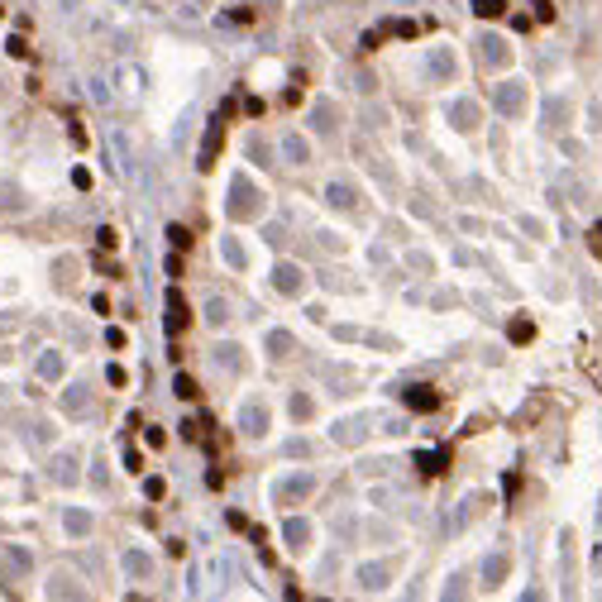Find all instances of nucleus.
I'll return each instance as SVG.
<instances>
[{"label":"nucleus","mask_w":602,"mask_h":602,"mask_svg":"<svg viewBox=\"0 0 602 602\" xmlns=\"http://www.w3.org/2000/svg\"><path fill=\"white\" fill-rule=\"evenodd\" d=\"M407 407H411V411H435V407H440L435 387H407Z\"/></svg>","instance_id":"f257e3e1"},{"label":"nucleus","mask_w":602,"mask_h":602,"mask_svg":"<svg viewBox=\"0 0 602 602\" xmlns=\"http://www.w3.org/2000/svg\"><path fill=\"white\" fill-rule=\"evenodd\" d=\"M593 248H598V253H602V225H598V230H593Z\"/></svg>","instance_id":"39448f33"},{"label":"nucleus","mask_w":602,"mask_h":602,"mask_svg":"<svg viewBox=\"0 0 602 602\" xmlns=\"http://www.w3.org/2000/svg\"><path fill=\"white\" fill-rule=\"evenodd\" d=\"M473 10H478V15H488V20H493V15H502V5H497V0H478Z\"/></svg>","instance_id":"7ed1b4c3"},{"label":"nucleus","mask_w":602,"mask_h":602,"mask_svg":"<svg viewBox=\"0 0 602 602\" xmlns=\"http://www.w3.org/2000/svg\"><path fill=\"white\" fill-rule=\"evenodd\" d=\"M182 326H187V306L172 297V330H182Z\"/></svg>","instance_id":"f03ea898"},{"label":"nucleus","mask_w":602,"mask_h":602,"mask_svg":"<svg viewBox=\"0 0 602 602\" xmlns=\"http://www.w3.org/2000/svg\"><path fill=\"white\" fill-rule=\"evenodd\" d=\"M421 464H426V473H440V464H444V459H440V454H421Z\"/></svg>","instance_id":"20e7f679"}]
</instances>
